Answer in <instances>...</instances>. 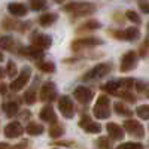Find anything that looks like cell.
<instances>
[{
	"label": "cell",
	"mask_w": 149,
	"mask_h": 149,
	"mask_svg": "<svg viewBox=\"0 0 149 149\" xmlns=\"http://www.w3.org/2000/svg\"><path fill=\"white\" fill-rule=\"evenodd\" d=\"M58 107H60L61 115L66 116V118H72V116L74 115L73 102L70 100V97H67V95H61L60 102H58Z\"/></svg>",
	"instance_id": "obj_3"
},
{
	"label": "cell",
	"mask_w": 149,
	"mask_h": 149,
	"mask_svg": "<svg viewBox=\"0 0 149 149\" xmlns=\"http://www.w3.org/2000/svg\"><path fill=\"white\" fill-rule=\"evenodd\" d=\"M136 64H137V55H136V52H127L121 60V70L128 72V70L134 69Z\"/></svg>",
	"instance_id": "obj_6"
},
{
	"label": "cell",
	"mask_w": 149,
	"mask_h": 149,
	"mask_svg": "<svg viewBox=\"0 0 149 149\" xmlns=\"http://www.w3.org/2000/svg\"><path fill=\"white\" fill-rule=\"evenodd\" d=\"M55 21H57V15H55V14H45V15H42L40 19H39L40 26H43V27L51 26V24L55 22Z\"/></svg>",
	"instance_id": "obj_17"
},
{
	"label": "cell",
	"mask_w": 149,
	"mask_h": 149,
	"mask_svg": "<svg viewBox=\"0 0 149 149\" xmlns=\"http://www.w3.org/2000/svg\"><path fill=\"white\" fill-rule=\"evenodd\" d=\"M3 148H5V146H3V143H2V145H0V149H3Z\"/></svg>",
	"instance_id": "obj_38"
},
{
	"label": "cell",
	"mask_w": 149,
	"mask_h": 149,
	"mask_svg": "<svg viewBox=\"0 0 149 149\" xmlns=\"http://www.w3.org/2000/svg\"><path fill=\"white\" fill-rule=\"evenodd\" d=\"M137 115H139V118H142V119H149V104H145V106H139L137 107Z\"/></svg>",
	"instance_id": "obj_21"
},
{
	"label": "cell",
	"mask_w": 149,
	"mask_h": 149,
	"mask_svg": "<svg viewBox=\"0 0 149 149\" xmlns=\"http://www.w3.org/2000/svg\"><path fill=\"white\" fill-rule=\"evenodd\" d=\"M30 73H31V72H30V67H24L22 72H21V74L10 84V90H12V91H19V90H22L24 86L27 85L29 79H30Z\"/></svg>",
	"instance_id": "obj_4"
},
{
	"label": "cell",
	"mask_w": 149,
	"mask_h": 149,
	"mask_svg": "<svg viewBox=\"0 0 149 149\" xmlns=\"http://www.w3.org/2000/svg\"><path fill=\"white\" fill-rule=\"evenodd\" d=\"M119 36V39H125V40H136L137 37L140 36V31L136 29V27H130L127 29L125 31H122L118 34Z\"/></svg>",
	"instance_id": "obj_16"
},
{
	"label": "cell",
	"mask_w": 149,
	"mask_h": 149,
	"mask_svg": "<svg viewBox=\"0 0 149 149\" xmlns=\"http://www.w3.org/2000/svg\"><path fill=\"white\" fill-rule=\"evenodd\" d=\"M27 52H29L30 55H33V57H40V55H42V49L33 45V46H30V48L27 49Z\"/></svg>",
	"instance_id": "obj_29"
},
{
	"label": "cell",
	"mask_w": 149,
	"mask_h": 149,
	"mask_svg": "<svg viewBox=\"0 0 149 149\" xmlns=\"http://www.w3.org/2000/svg\"><path fill=\"white\" fill-rule=\"evenodd\" d=\"M113 107H115V112L118 115H124V116H128V115H131V110L124 104V103H121V102H116L115 104H113Z\"/></svg>",
	"instance_id": "obj_18"
},
{
	"label": "cell",
	"mask_w": 149,
	"mask_h": 149,
	"mask_svg": "<svg viewBox=\"0 0 149 149\" xmlns=\"http://www.w3.org/2000/svg\"><path fill=\"white\" fill-rule=\"evenodd\" d=\"M74 97H76V100L81 102V103H90L91 98H93V91L85 88V86H78V88L74 90Z\"/></svg>",
	"instance_id": "obj_9"
},
{
	"label": "cell",
	"mask_w": 149,
	"mask_h": 149,
	"mask_svg": "<svg viewBox=\"0 0 149 149\" xmlns=\"http://www.w3.org/2000/svg\"><path fill=\"white\" fill-rule=\"evenodd\" d=\"M2 60H3V54H2V52H0V61H2Z\"/></svg>",
	"instance_id": "obj_37"
},
{
	"label": "cell",
	"mask_w": 149,
	"mask_h": 149,
	"mask_svg": "<svg viewBox=\"0 0 149 149\" xmlns=\"http://www.w3.org/2000/svg\"><path fill=\"white\" fill-rule=\"evenodd\" d=\"M103 43L100 39H95V37H85V39H79L73 43V48L78 49L81 46H95V45H100Z\"/></svg>",
	"instance_id": "obj_13"
},
{
	"label": "cell",
	"mask_w": 149,
	"mask_h": 149,
	"mask_svg": "<svg viewBox=\"0 0 149 149\" xmlns=\"http://www.w3.org/2000/svg\"><path fill=\"white\" fill-rule=\"evenodd\" d=\"M110 66L107 64H97L94 69H91L88 73L85 74V79H98V78H103L106 73H109Z\"/></svg>",
	"instance_id": "obj_7"
},
{
	"label": "cell",
	"mask_w": 149,
	"mask_h": 149,
	"mask_svg": "<svg viewBox=\"0 0 149 149\" xmlns=\"http://www.w3.org/2000/svg\"><path fill=\"white\" fill-rule=\"evenodd\" d=\"M84 26H85L86 30H95V29L100 27V22H97V21H88L86 24H84Z\"/></svg>",
	"instance_id": "obj_33"
},
{
	"label": "cell",
	"mask_w": 149,
	"mask_h": 149,
	"mask_svg": "<svg viewBox=\"0 0 149 149\" xmlns=\"http://www.w3.org/2000/svg\"><path fill=\"white\" fill-rule=\"evenodd\" d=\"M43 6H45V0H33V2H31V8L34 10H39Z\"/></svg>",
	"instance_id": "obj_32"
},
{
	"label": "cell",
	"mask_w": 149,
	"mask_h": 149,
	"mask_svg": "<svg viewBox=\"0 0 149 149\" xmlns=\"http://www.w3.org/2000/svg\"><path fill=\"white\" fill-rule=\"evenodd\" d=\"M64 9L69 12H73L76 15H86V14H93L95 10V6L91 3H70L64 6Z\"/></svg>",
	"instance_id": "obj_2"
},
{
	"label": "cell",
	"mask_w": 149,
	"mask_h": 149,
	"mask_svg": "<svg viewBox=\"0 0 149 149\" xmlns=\"http://www.w3.org/2000/svg\"><path fill=\"white\" fill-rule=\"evenodd\" d=\"M127 18H128L130 21H133L134 24H140V22H142L140 17L136 14V12H133V10H127Z\"/></svg>",
	"instance_id": "obj_26"
},
{
	"label": "cell",
	"mask_w": 149,
	"mask_h": 149,
	"mask_svg": "<svg viewBox=\"0 0 149 149\" xmlns=\"http://www.w3.org/2000/svg\"><path fill=\"white\" fill-rule=\"evenodd\" d=\"M40 119L42 121H46V122H55L57 121V115H55V112L51 106H45L42 110H40Z\"/></svg>",
	"instance_id": "obj_14"
},
{
	"label": "cell",
	"mask_w": 149,
	"mask_h": 149,
	"mask_svg": "<svg viewBox=\"0 0 149 149\" xmlns=\"http://www.w3.org/2000/svg\"><path fill=\"white\" fill-rule=\"evenodd\" d=\"M140 9L145 14H149V3H140Z\"/></svg>",
	"instance_id": "obj_34"
},
{
	"label": "cell",
	"mask_w": 149,
	"mask_h": 149,
	"mask_svg": "<svg viewBox=\"0 0 149 149\" xmlns=\"http://www.w3.org/2000/svg\"><path fill=\"white\" fill-rule=\"evenodd\" d=\"M118 86H119V82H118V81H110V82H107V84L103 86V88H104L106 91H115Z\"/></svg>",
	"instance_id": "obj_28"
},
{
	"label": "cell",
	"mask_w": 149,
	"mask_h": 149,
	"mask_svg": "<svg viewBox=\"0 0 149 149\" xmlns=\"http://www.w3.org/2000/svg\"><path fill=\"white\" fill-rule=\"evenodd\" d=\"M118 149H142V145L140 143H131V142H127L124 145H119Z\"/></svg>",
	"instance_id": "obj_27"
},
{
	"label": "cell",
	"mask_w": 149,
	"mask_h": 149,
	"mask_svg": "<svg viewBox=\"0 0 149 149\" xmlns=\"http://www.w3.org/2000/svg\"><path fill=\"white\" fill-rule=\"evenodd\" d=\"M2 78H3V69L0 67V79H2Z\"/></svg>",
	"instance_id": "obj_36"
},
{
	"label": "cell",
	"mask_w": 149,
	"mask_h": 149,
	"mask_svg": "<svg viewBox=\"0 0 149 149\" xmlns=\"http://www.w3.org/2000/svg\"><path fill=\"white\" fill-rule=\"evenodd\" d=\"M24 100H26V103H27V104H33V103L36 102V93H34L33 90L27 91V93H26V95H24Z\"/></svg>",
	"instance_id": "obj_25"
},
{
	"label": "cell",
	"mask_w": 149,
	"mask_h": 149,
	"mask_svg": "<svg viewBox=\"0 0 149 149\" xmlns=\"http://www.w3.org/2000/svg\"><path fill=\"white\" fill-rule=\"evenodd\" d=\"M94 115L98 119H106L110 115V109H109V97L100 95L97 98V103L94 106Z\"/></svg>",
	"instance_id": "obj_1"
},
{
	"label": "cell",
	"mask_w": 149,
	"mask_h": 149,
	"mask_svg": "<svg viewBox=\"0 0 149 149\" xmlns=\"http://www.w3.org/2000/svg\"><path fill=\"white\" fill-rule=\"evenodd\" d=\"M51 43H52L51 37L46 36V34H34L33 36V45L37 46V48H40L42 51L51 46Z\"/></svg>",
	"instance_id": "obj_10"
},
{
	"label": "cell",
	"mask_w": 149,
	"mask_h": 149,
	"mask_svg": "<svg viewBox=\"0 0 149 149\" xmlns=\"http://www.w3.org/2000/svg\"><path fill=\"white\" fill-rule=\"evenodd\" d=\"M124 128H125L130 134L136 136V137H143L145 136V128L140 125L139 121H134V119H128L125 121V124H124Z\"/></svg>",
	"instance_id": "obj_5"
},
{
	"label": "cell",
	"mask_w": 149,
	"mask_h": 149,
	"mask_svg": "<svg viewBox=\"0 0 149 149\" xmlns=\"http://www.w3.org/2000/svg\"><path fill=\"white\" fill-rule=\"evenodd\" d=\"M26 131L29 133V134H31V136H39V134H42L43 133V127L40 125V124H30V125L26 128Z\"/></svg>",
	"instance_id": "obj_19"
},
{
	"label": "cell",
	"mask_w": 149,
	"mask_h": 149,
	"mask_svg": "<svg viewBox=\"0 0 149 149\" xmlns=\"http://www.w3.org/2000/svg\"><path fill=\"white\" fill-rule=\"evenodd\" d=\"M0 46H2L3 49H10L12 46H14V39L9 36H3L2 39H0Z\"/></svg>",
	"instance_id": "obj_22"
},
{
	"label": "cell",
	"mask_w": 149,
	"mask_h": 149,
	"mask_svg": "<svg viewBox=\"0 0 149 149\" xmlns=\"http://www.w3.org/2000/svg\"><path fill=\"white\" fill-rule=\"evenodd\" d=\"M24 133V128L21 127L19 122H10L5 127V136L9 139H15V137H19V136Z\"/></svg>",
	"instance_id": "obj_8"
},
{
	"label": "cell",
	"mask_w": 149,
	"mask_h": 149,
	"mask_svg": "<svg viewBox=\"0 0 149 149\" xmlns=\"http://www.w3.org/2000/svg\"><path fill=\"white\" fill-rule=\"evenodd\" d=\"M55 2H58V3H61V2H63V0H55Z\"/></svg>",
	"instance_id": "obj_39"
},
{
	"label": "cell",
	"mask_w": 149,
	"mask_h": 149,
	"mask_svg": "<svg viewBox=\"0 0 149 149\" xmlns=\"http://www.w3.org/2000/svg\"><path fill=\"white\" fill-rule=\"evenodd\" d=\"M85 131H88V133H100L102 131V125L100 124H97V122H86L85 125H84Z\"/></svg>",
	"instance_id": "obj_20"
},
{
	"label": "cell",
	"mask_w": 149,
	"mask_h": 149,
	"mask_svg": "<svg viewBox=\"0 0 149 149\" xmlns=\"http://www.w3.org/2000/svg\"><path fill=\"white\" fill-rule=\"evenodd\" d=\"M106 143H107V140H106V139H100V140H98V145H100L103 149H109V146H107Z\"/></svg>",
	"instance_id": "obj_35"
},
{
	"label": "cell",
	"mask_w": 149,
	"mask_h": 149,
	"mask_svg": "<svg viewBox=\"0 0 149 149\" xmlns=\"http://www.w3.org/2000/svg\"><path fill=\"white\" fill-rule=\"evenodd\" d=\"M107 133H109V136L112 139H115V140H121L122 137H124V130L119 127V125H116V124H113V122H110V124H107Z\"/></svg>",
	"instance_id": "obj_12"
},
{
	"label": "cell",
	"mask_w": 149,
	"mask_h": 149,
	"mask_svg": "<svg viewBox=\"0 0 149 149\" xmlns=\"http://www.w3.org/2000/svg\"><path fill=\"white\" fill-rule=\"evenodd\" d=\"M39 69L49 73V72L55 70V66H54V63H51V61H40V63H39Z\"/></svg>",
	"instance_id": "obj_23"
},
{
	"label": "cell",
	"mask_w": 149,
	"mask_h": 149,
	"mask_svg": "<svg viewBox=\"0 0 149 149\" xmlns=\"http://www.w3.org/2000/svg\"><path fill=\"white\" fill-rule=\"evenodd\" d=\"M8 9H9L10 14L15 15V17H24L27 14V8L24 6L22 3H10L8 6Z\"/></svg>",
	"instance_id": "obj_15"
},
{
	"label": "cell",
	"mask_w": 149,
	"mask_h": 149,
	"mask_svg": "<svg viewBox=\"0 0 149 149\" xmlns=\"http://www.w3.org/2000/svg\"><path fill=\"white\" fill-rule=\"evenodd\" d=\"M55 97V85L52 82H46L42 85V90H40V98L42 100H52Z\"/></svg>",
	"instance_id": "obj_11"
},
{
	"label": "cell",
	"mask_w": 149,
	"mask_h": 149,
	"mask_svg": "<svg viewBox=\"0 0 149 149\" xmlns=\"http://www.w3.org/2000/svg\"><path fill=\"white\" fill-rule=\"evenodd\" d=\"M15 74H17V66L12 63V61H9V63H8V76L14 78Z\"/></svg>",
	"instance_id": "obj_30"
},
{
	"label": "cell",
	"mask_w": 149,
	"mask_h": 149,
	"mask_svg": "<svg viewBox=\"0 0 149 149\" xmlns=\"http://www.w3.org/2000/svg\"><path fill=\"white\" fill-rule=\"evenodd\" d=\"M6 115L8 116H14V115H17V112H18V104L17 103H9V104H6Z\"/></svg>",
	"instance_id": "obj_24"
},
{
	"label": "cell",
	"mask_w": 149,
	"mask_h": 149,
	"mask_svg": "<svg viewBox=\"0 0 149 149\" xmlns=\"http://www.w3.org/2000/svg\"><path fill=\"white\" fill-rule=\"evenodd\" d=\"M63 128L61 127H54V128H51L49 130V136H51V137H60L61 134H63Z\"/></svg>",
	"instance_id": "obj_31"
}]
</instances>
